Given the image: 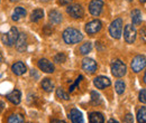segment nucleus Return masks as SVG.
I'll return each mask as SVG.
<instances>
[{
  "label": "nucleus",
  "mask_w": 146,
  "mask_h": 123,
  "mask_svg": "<svg viewBox=\"0 0 146 123\" xmlns=\"http://www.w3.org/2000/svg\"><path fill=\"white\" fill-rule=\"evenodd\" d=\"M83 39V36L82 34L75 29V28H66L64 32H63V40L66 43V44H78L80 43L81 40Z\"/></svg>",
  "instance_id": "nucleus-1"
},
{
  "label": "nucleus",
  "mask_w": 146,
  "mask_h": 123,
  "mask_svg": "<svg viewBox=\"0 0 146 123\" xmlns=\"http://www.w3.org/2000/svg\"><path fill=\"white\" fill-rule=\"evenodd\" d=\"M18 30H17V28L16 27H11L6 34H2L1 36V40H2V43L5 44V45H7V46H13L15 43H16V40H17V38H18Z\"/></svg>",
  "instance_id": "nucleus-2"
},
{
  "label": "nucleus",
  "mask_w": 146,
  "mask_h": 123,
  "mask_svg": "<svg viewBox=\"0 0 146 123\" xmlns=\"http://www.w3.org/2000/svg\"><path fill=\"white\" fill-rule=\"evenodd\" d=\"M123 33V20L120 18L115 19L109 26V34L112 38L119 39Z\"/></svg>",
  "instance_id": "nucleus-3"
},
{
  "label": "nucleus",
  "mask_w": 146,
  "mask_h": 123,
  "mask_svg": "<svg viewBox=\"0 0 146 123\" xmlns=\"http://www.w3.org/2000/svg\"><path fill=\"white\" fill-rule=\"evenodd\" d=\"M127 72L126 65L120 61V59H116L111 63V74L115 77H123Z\"/></svg>",
  "instance_id": "nucleus-4"
},
{
  "label": "nucleus",
  "mask_w": 146,
  "mask_h": 123,
  "mask_svg": "<svg viewBox=\"0 0 146 123\" xmlns=\"http://www.w3.org/2000/svg\"><path fill=\"white\" fill-rule=\"evenodd\" d=\"M131 70L135 73H139L142 70L146 67V57L143 55H137L131 61Z\"/></svg>",
  "instance_id": "nucleus-5"
},
{
  "label": "nucleus",
  "mask_w": 146,
  "mask_h": 123,
  "mask_svg": "<svg viewBox=\"0 0 146 123\" xmlns=\"http://www.w3.org/2000/svg\"><path fill=\"white\" fill-rule=\"evenodd\" d=\"M101 27H102L101 21L98 20V19H94V20H92V21L88 22V24L86 25V28H84V29H86V33H87L88 35H94V34H97L98 32H100Z\"/></svg>",
  "instance_id": "nucleus-6"
},
{
  "label": "nucleus",
  "mask_w": 146,
  "mask_h": 123,
  "mask_svg": "<svg viewBox=\"0 0 146 123\" xmlns=\"http://www.w3.org/2000/svg\"><path fill=\"white\" fill-rule=\"evenodd\" d=\"M66 12L72 18H75V19L83 17V15H84V10H83L82 6L79 5V3H75V5H72V6L68 7Z\"/></svg>",
  "instance_id": "nucleus-7"
},
{
  "label": "nucleus",
  "mask_w": 146,
  "mask_h": 123,
  "mask_svg": "<svg viewBox=\"0 0 146 123\" xmlns=\"http://www.w3.org/2000/svg\"><path fill=\"white\" fill-rule=\"evenodd\" d=\"M104 8V1L102 0H92L89 5V11L92 16H99Z\"/></svg>",
  "instance_id": "nucleus-8"
},
{
  "label": "nucleus",
  "mask_w": 146,
  "mask_h": 123,
  "mask_svg": "<svg viewBox=\"0 0 146 123\" xmlns=\"http://www.w3.org/2000/svg\"><path fill=\"white\" fill-rule=\"evenodd\" d=\"M124 38L126 40V43L128 44H133L136 39V29L134 28V26L131 25H127L125 27V30H124Z\"/></svg>",
  "instance_id": "nucleus-9"
},
{
  "label": "nucleus",
  "mask_w": 146,
  "mask_h": 123,
  "mask_svg": "<svg viewBox=\"0 0 146 123\" xmlns=\"http://www.w3.org/2000/svg\"><path fill=\"white\" fill-rule=\"evenodd\" d=\"M38 67L40 68V70H43L45 73H53L55 70L53 63L46 58H42L38 61Z\"/></svg>",
  "instance_id": "nucleus-10"
},
{
  "label": "nucleus",
  "mask_w": 146,
  "mask_h": 123,
  "mask_svg": "<svg viewBox=\"0 0 146 123\" xmlns=\"http://www.w3.org/2000/svg\"><path fill=\"white\" fill-rule=\"evenodd\" d=\"M82 68L86 70L87 73H94L97 70V63L92 58H84L82 61Z\"/></svg>",
  "instance_id": "nucleus-11"
},
{
  "label": "nucleus",
  "mask_w": 146,
  "mask_h": 123,
  "mask_svg": "<svg viewBox=\"0 0 146 123\" xmlns=\"http://www.w3.org/2000/svg\"><path fill=\"white\" fill-rule=\"evenodd\" d=\"M93 84H94V86L97 88L104 89V88L108 87L111 84V82H110L109 78L106 77V76H98V77H96L93 80Z\"/></svg>",
  "instance_id": "nucleus-12"
},
{
  "label": "nucleus",
  "mask_w": 146,
  "mask_h": 123,
  "mask_svg": "<svg viewBox=\"0 0 146 123\" xmlns=\"http://www.w3.org/2000/svg\"><path fill=\"white\" fill-rule=\"evenodd\" d=\"M15 44H16V49L18 52H25L26 48H27V36L23 34V33L19 34Z\"/></svg>",
  "instance_id": "nucleus-13"
},
{
  "label": "nucleus",
  "mask_w": 146,
  "mask_h": 123,
  "mask_svg": "<svg viewBox=\"0 0 146 123\" xmlns=\"http://www.w3.org/2000/svg\"><path fill=\"white\" fill-rule=\"evenodd\" d=\"M7 100L9 101V102H11L13 104H15V105H17L20 103V97H21V94H20V92H19L18 89H14V91H11L9 94H7Z\"/></svg>",
  "instance_id": "nucleus-14"
},
{
  "label": "nucleus",
  "mask_w": 146,
  "mask_h": 123,
  "mask_svg": "<svg viewBox=\"0 0 146 123\" xmlns=\"http://www.w3.org/2000/svg\"><path fill=\"white\" fill-rule=\"evenodd\" d=\"M69 118H70V120L72 121V123H84L82 113H81L79 110H76V109H72V110H71Z\"/></svg>",
  "instance_id": "nucleus-15"
},
{
  "label": "nucleus",
  "mask_w": 146,
  "mask_h": 123,
  "mask_svg": "<svg viewBox=\"0 0 146 123\" xmlns=\"http://www.w3.org/2000/svg\"><path fill=\"white\" fill-rule=\"evenodd\" d=\"M11 70H13V72H14V74H16V75L20 76V75H23V74L26 73L27 67H26V65H25L23 62H16V63L13 65Z\"/></svg>",
  "instance_id": "nucleus-16"
},
{
  "label": "nucleus",
  "mask_w": 146,
  "mask_h": 123,
  "mask_svg": "<svg viewBox=\"0 0 146 123\" xmlns=\"http://www.w3.org/2000/svg\"><path fill=\"white\" fill-rule=\"evenodd\" d=\"M89 122L90 123H104L105 118L99 112H92L89 114Z\"/></svg>",
  "instance_id": "nucleus-17"
},
{
  "label": "nucleus",
  "mask_w": 146,
  "mask_h": 123,
  "mask_svg": "<svg viewBox=\"0 0 146 123\" xmlns=\"http://www.w3.org/2000/svg\"><path fill=\"white\" fill-rule=\"evenodd\" d=\"M48 17H50V21H51L52 24H60V22L62 21V15H61L57 10H52V11H50Z\"/></svg>",
  "instance_id": "nucleus-18"
},
{
  "label": "nucleus",
  "mask_w": 146,
  "mask_h": 123,
  "mask_svg": "<svg viewBox=\"0 0 146 123\" xmlns=\"http://www.w3.org/2000/svg\"><path fill=\"white\" fill-rule=\"evenodd\" d=\"M26 16V10L23 8V7H17L15 10H14V14H13V17L11 19L14 21H18L21 17H25Z\"/></svg>",
  "instance_id": "nucleus-19"
},
{
  "label": "nucleus",
  "mask_w": 146,
  "mask_h": 123,
  "mask_svg": "<svg viewBox=\"0 0 146 123\" xmlns=\"http://www.w3.org/2000/svg\"><path fill=\"white\" fill-rule=\"evenodd\" d=\"M131 21H133V24L135 26L141 25V22H142V14H141V11L138 9H135V10L131 11Z\"/></svg>",
  "instance_id": "nucleus-20"
},
{
  "label": "nucleus",
  "mask_w": 146,
  "mask_h": 123,
  "mask_svg": "<svg viewBox=\"0 0 146 123\" xmlns=\"http://www.w3.org/2000/svg\"><path fill=\"white\" fill-rule=\"evenodd\" d=\"M42 87L46 92H52L54 88V83L52 82L51 78H44L42 81Z\"/></svg>",
  "instance_id": "nucleus-21"
},
{
  "label": "nucleus",
  "mask_w": 146,
  "mask_h": 123,
  "mask_svg": "<svg viewBox=\"0 0 146 123\" xmlns=\"http://www.w3.org/2000/svg\"><path fill=\"white\" fill-rule=\"evenodd\" d=\"M43 17H44V11L42 9H35L32 12V15H31V21L37 22L38 20H40Z\"/></svg>",
  "instance_id": "nucleus-22"
},
{
  "label": "nucleus",
  "mask_w": 146,
  "mask_h": 123,
  "mask_svg": "<svg viewBox=\"0 0 146 123\" xmlns=\"http://www.w3.org/2000/svg\"><path fill=\"white\" fill-rule=\"evenodd\" d=\"M7 123H24V116L20 114H11L8 116Z\"/></svg>",
  "instance_id": "nucleus-23"
},
{
  "label": "nucleus",
  "mask_w": 146,
  "mask_h": 123,
  "mask_svg": "<svg viewBox=\"0 0 146 123\" xmlns=\"http://www.w3.org/2000/svg\"><path fill=\"white\" fill-rule=\"evenodd\" d=\"M137 122L146 123V106H143L137 112Z\"/></svg>",
  "instance_id": "nucleus-24"
},
{
  "label": "nucleus",
  "mask_w": 146,
  "mask_h": 123,
  "mask_svg": "<svg viewBox=\"0 0 146 123\" xmlns=\"http://www.w3.org/2000/svg\"><path fill=\"white\" fill-rule=\"evenodd\" d=\"M92 49V44L91 43H84L81 47H80V54H82V55H87V54H89L91 52Z\"/></svg>",
  "instance_id": "nucleus-25"
},
{
  "label": "nucleus",
  "mask_w": 146,
  "mask_h": 123,
  "mask_svg": "<svg viewBox=\"0 0 146 123\" xmlns=\"http://www.w3.org/2000/svg\"><path fill=\"white\" fill-rule=\"evenodd\" d=\"M115 88H116V92H117L118 94H123V93L125 92L126 85H125V83H124L121 80H119V81H117V82H116V84H115Z\"/></svg>",
  "instance_id": "nucleus-26"
},
{
  "label": "nucleus",
  "mask_w": 146,
  "mask_h": 123,
  "mask_svg": "<svg viewBox=\"0 0 146 123\" xmlns=\"http://www.w3.org/2000/svg\"><path fill=\"white\" fill-rule=\"evenodd\" d=\"M56 96L60 97V99H62V100H65V101L70 100L69 94H68L66 92H64V89H63L62 87H58L57 89H56Z\"/></svg>",
  "instance_id": "nucleus-27"
},
{
  "label": "nucleus",
  "mask_w": 146,
  "mask_h": 123,
  "mask_svg": "<svg viewBox=\"0 0 146 123\" xmlns=\"http://www.w3.org/2000/svg\"><path fill=\"white\" fill-rule=\"evenodd\" d=\"M65 59H66V56L63 53H58L57 55H55L54 57V62H56V63H64Z\"/></svg>",
  "instance_id": "nucleus-28"
},
{
  "label": "nucleus",
  "mask_w": 146,
  "mask_h": 123,
  "mask_svg": "<svg viewBox=\"0 0 146 123\" xmlns=\"http://www.w3.org/2000/svg\"><path fill=\"white\" fill-rule=\"evenodd\" d=\"M138 100H139L142 103H146V89H142V91L139 92Z\"/></svg>",
  "instance_id": "nucleus-29"
},
{
  "label": "nucleus",
  "mask_w": 146,
  "mask_h": 123,
  "mask_svg": "<svg viewBox=\"0 0 146 123\" xmlns=\"http://www.w3.org/2000/svg\"><path fill=\"white\" fill-rule=\"evenodd\" d=\"M82 78H83V76H82V75H80V76L78 77V80H76V81L74 82V84H73V85H71V86H70V89H69V91H70V92H73V91L75 89V87H76V86L79 85V83H80V81H81Z\"/></svg>",
  "instance_id": "nucleus-30"
},
{
  "label": "nucleus",
  "mask_w": 146,
  "mask_h": 123,
  "mask_svg": "<svg viewBox=\"0 0 146 123\" xmlns=\"http://www.w3.org/2000/svg\"><path fill=\"white\" fill-rule=\"evenodd\" d=\"M124 123H134V119H133V115L130 113H128L125 115L124 118Z\"/></svg>",
  "instance_id": "nucleus-31"
},
{
  "label": "nucleus",
  "mask_w": 146,
  "mask_h": 123,
  "mask_svg": "<svg viewBox=\"0 0 146 123\" xmlns=\"http://www.w3.org/2000/svg\"><path fill=\"white\" fill-rule=\"evenodd\" d=\"M139 35H141V39L146 43V28L145 27L141 28V30H139Z\"/></svg>",
  "instance_id": "nucleus-32"
},
{
  "label": "nucleus",
  "mask_w": 146,
  "mask_h": 123,
  "mask_svg": "<svg viewBox=\"0 0 146 123\" xmlns=\"http://www.w3.org/2000/svg\"><path fill=\"white\" fill-rule=\"evenodd\" d=\"M73 0H58V2H60V5H62V6H65V5H69V3H71Z\"/></svg>",
  "instance_id": "nucleus-33"
},
{
  "label": "nucleus",
  "mask_w": 146,
  "mask_h": 123,
  "mask_svg": "<svg viewBox=\"0 0 146 123\" xmlns=\"http://www.w3.org/2000/svg\"><path fill=\"white\" fill-rule=\"evenodd\" d=\"M48 27H50V26H46V27L44 28V33H45L46 35H51V34H52V28L48 29Z\"/></svg>",
  "instance_id": "nucleus-34"
},
{
  "label": "nucleus",
  "mask_w": 146,
  "mask_h": 123,
  "mask_svg": "<svg viewBox=\"0 0 146 123\" xmlns=\"http://www.w3.org/2000/svg\"><path fill=\"white\" fill-rule=\"evenodd\" d=\"M51 123H66V122H64V121H62V120H52Z\"/></svg>",
  "instance_id": "nucleus-35"
},
{
  "label": "nucleus",
  "mask_w": 146,
  "mask_h": 123,
  "mask_svg": "<svg viewBox=\"0 0 146 123\" xmlns=\"http://www.w3.org/2000/svg\"><path fill=\"white\" fill-rule=\"evenodd\" d=\"M3 107H5V103H3V102H1V101H0V113H1V111H2V110H3Z\"/></svg>",
  "instance_id": "nucleus-36"
},
{
  "label": "nucleus",
  "mask_w": 146,
  "mask_h": 123,
  "mask_svg": "<svg viewBox=\"0 0 146 123\" xmlns=\"http://www.w3.org/2000/svg\"><path fill=\"white\" fill-rule=\"evenodd\" d=\"M108 123H119V122L116 121V120H113V119H110L109 121H108Z\"/></svg>",
  "instance_id": "nucleus-37"
},
{
  "label": "nucleus",
  "mask_w": 146,
  "mask_h": 123,
  "mask_svg": "<svg viewBox=\"0 0 146 123\" xmlns=\"http://www.w3.org/2000/svg\"><path fill=\"white\" fill-rule=\"evenodd\" d=\"M2 62V55H1V52H0V63Z\"/></svg>",
  "instance_id": "nucleus-38"
},
{
  "label": "nucleus",
  "mask_w": 146,
  "mask_h": 123,
  "mask_svg": "<svg viewBox=\"0 0 146 123\" xmlns=\"http://www.w3.org/2000/svg\"><path fill=\"white\" fill-rule=\"evenodd\" d=\"M144 83L146 84V72H145V75H144Z\"/></svg>",
  "instance_id": "nucleus-39"
},
{
  "label": "nucleus",
  "mask_w": 146,
  "mask_h": 123,
  "mask_svg": "<svg viewBox=\"0 0 146 123\" xmlns=\"http://www.w3.org/2000/svg\"><path fill=\"white\" fill-rule=\"evenodd\" d=\"M139 1H141V2H143V3H144V2H146V0H139Z\"/></svg>",
  "instance_id": "nucleus-40"
},
{
  "label": "nucleus",
  "mask_w": 146,
  "mask_h": 123,
  "mask_svg": "<svg viewBox=\"0 0 146 123\" xmlns=\"http://www.w3.org/2000/svg\"><path fill=\"white\" fill-rule=\"evenodd\" d=\"M127 1H131V0H127Z\"/></svg>",
  "instance_id": "nucleus-41"
}]
</instances>
